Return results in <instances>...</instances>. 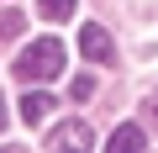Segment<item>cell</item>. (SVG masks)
<instances>
[{"instance_id":"3957f363","label":"cell","mask_w":158,"mask_h":153,"mask_svg":"<svg viewBox=\"0 0 158 153\" xmlns=\"http://www.w3.org/2000/svg\"><path fill=\"white\" fill-rule=\"evenodd\" d=\"M79 53H85L90 63H106V58H111V37H106V27H79Z\"/></svg>"},{"instance_id":"52a82bcc","label":"cell","mask_w":158,"mask_h":153,"mask_svg":"<svg viewBox=\"0 0 158 153\" xmlns=\"http://www.w3.org/2000/svg\"><path fill=\"white\" fill-rule=\"evenodd\" d=\"M69 95H74V100H90V95H95V79H90V74H79V79L69 85Z\"/></svg>"},{"instance_id":"277c9868","label":"cell","mask_w":158,"mask_h":153,"mask_svg":"<svg viewBox=\"0 0 158 153\" xmlns=\"http://www.w3.org/2000/svg\"><path fill=\"white\" fill-rule=\"evenodd\" d=\"M48 111H53V100H48V95H37V90H32V95H21V121H27V127L48 121Z\"/></svg>"},{"instance_id":"ba28073f","label":"cell","mask_w":158,"mask_h":153,"mask_svg":"<svg viewBox=\"0 0 158 153\" xmlns=\"http://www.w3.org/2000/svg\"><path fill=\"white\" fill-rule=\"evenodd\" d=\"M21 32V16H0V37H16Z\"/></svg>"},{"instance_id":"9c48e42d","label":"cell","mask_w":158,"mask_h":153,"mask_svg":"<svg viewBox=\"0 0 158 153\" xmlns=\"http://www.w3.org/2000/svg\"><path fill=\"white\" fill-rule=\"evenodd\" d=\"M0 132H6V95H0Z\"/></svg>"},{"instance_id":"5b68a950","label":"cell","mask_w":158,"mask_h":153,"mask_svg":"<svg viewBox=\"0 0 158 153\" xmlns=\"http://www.w3.org/2000/svg\"><path fill=\"white\" fill-rule=\"evenodd\" d=\"M142 142H148V137H142V127H132V121L111 132V153H121V148H142Z\"/></svg>"},{"instance_id":"6da1fadb","label":"cell","mask_w":158,"mask_h":153,"mask_svg":"<svg viewBox=\"0 0 158 153\" xmlns=\"http://www.w3.org/2000/svg\"><path fill=\"white\" fill-rule=\"evenodd\" d=\"M58 69H63V42L58 37H37V42H27L21 53H16V79H37V85H48V79H58Z\"/></svg>"},{"instance_id":"7a4b0ae2","label":"cell","mask_w":158,"mask_h":153,"mask_svg":"<svg viewBox=\"0 0 158 153\" xmlns=\"http://www.w3.org/2000/svg\"><path fill=\"white\" fill-rule=\"evenodd\" d=\"M90 142H95V132H90L85 121H63V127H53V132H48V148H53V153H69V148L85 153Z\"/></svg>"},{"instance_id":"8992f818","label":"cell","mask_w":158,"mask_h":153,"mask_svg":"<svg viewBox=\"0 0 158 153\" xmlns=\"http://www.w3.org/2000/svg\"><path fill=\"white\" fill-rule=\"evenodd\" d=\"M37 16L42 21H69L74 16V0H37Z\"/></svg>"}]
</instances>
